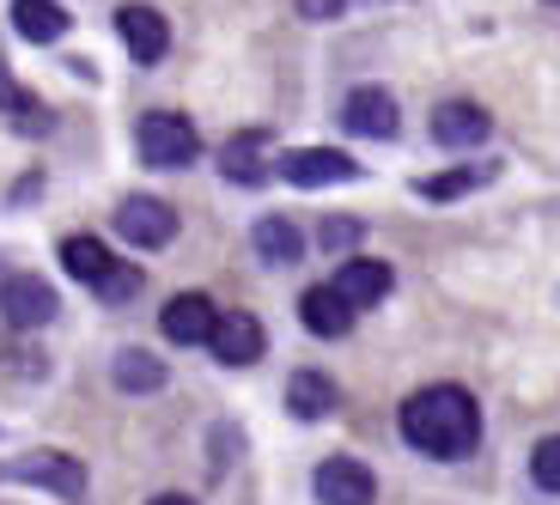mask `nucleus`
Listing matches in <instances>:
<instances>
[{
  "mask_svg": "<svg viewBox=\"0 0 560 505\" xmlns=\"http://www.w3.org/2000/svg\"><path fill=\"white\" fill-rule=\"evenodd\" d=\"M402 438L427 457H463L476 450L481 438V408L469 390L457 384H433V390H415L402 402Z\"/></svg>",
  "mask_w": 560,
  "mask_h": 505,
  "instance_id": "obj_1",
  "label": "nucleus"
},
{
  "mask_svg": "<svg viewBox=\"0 0 560 505\" xmlns=\"http://www.w3.org/2000/svg\"><path fill=\"white\" fill-rule=\"evenodd\" d=\"M135 141H140V158H147V165H165V171H183V165H196V158H201L196 122H189V116H177V110L140 116Z\"/></svg>",
  "mask_w": 560,
  "mask_h": 505,
  "instance_id": "obj_2",
  "label": "nucleus"
},
{
  "mask_svg": "<svg viewBox=\"0 0 560 505\" xmlns=\"http://www.w3.org/2000/svg\"><path fill=\"white\" fill-rule=\"evenodd\" d=\"M0 481H25V488H49L61 500H80L85 493V469L73 450H31L19 463H0Z\"/></svg>",
  "mask_w": 560,
  "mask_h": 505,
  "instance_id": "obj_3",
  "label": "nucleus"
},
{
  "mask_svg": "<svg viewBox=\"0 0 560 505\" xmlns=\"http://www.w3.org/2000/svg\"><path fill=\"white\" fill-rule=\"evenodd\" d=\"M116 232H122V244H135V250H159V244H171V232H177V213L159 196H128L122 208H116Z\"/></svg>",
  "mask_w": 560,
  "mask_h": 505,
  "instance_id": "obj_4",
  "label": "nucleus"
},
{
  "mask_svg": "<svg viewBox=\"0 0 560 505\" xmlns=\"http://www.w3.org/2000/svg\"><path fill=\"white\" fill-rule=\"evenodd\" d=\"M280 177L299 183V189H323V183H348V177H360V165H353L348 153H336V146H299V153L280 158Z\"/></svg>",
  "mask_w": 560,
  "mask_h": 505,
  "instance_id": "obj_5",
  "label": "nucleus"
},
{
  "mask_svg": "<svg viewBox=\"0 0 560 505\" xmlns=\"http://www.w3.org/2000/svg\"><path fill=\"white\" fill-rule=\"evenodd\" d=\"M0 310H7L13 329H43L49 317H56V293H49V281H37V274H7Z\"/></svg>",
  "mask_w": 560,
  "mask_h": 505,
  "instance_id": "obj_6",
  "label": "nucleus"
},
{
  "mask_svg": "<svg viewBox=\"0 0 560 505\" xmlns=\"http://www.w3.org/2000/svg\"><path fill=\"white\" fill-rule=\"evenodd\" d=\"M116 37H122V49L140 61V68H153V61L171 49V25H165V13H153V7H122V13H116Z\"/></svg>",
  "mask_w": 560,
  "mask_h": 505,
  "instance_id": "obj_7",
  "label": "nucleus"
},
{
  "mask_svg": "<svg viewBox=\"0 0 560 505\" xmlns=\"http://www.w3.org/2000/svg\"><path fill=\"white\" fill-rule=\"evenodd\" d=\"M341 122H348L353 134L390 141L396 128H402V116H396V98L384 92V85H360V92H348V110H341Z\"/></svg>",
  "mask_w": 560,
  "mask_h": 505,
  "instance_id": "obj_8",
  "label": "nucleus"
},
{
  "mask_svg": "<svg viewBox=\"0 0 560 505\" xmlns=\"http://www.w3.org/2000/svg\"><path fill=\"white\" fill-rule=\"evenodd\" d=\"M372 493H378V481H372L365 463H353V457H329V463L317 469V500L323 505H372Z\"/></svg>",
  "mask_w": 560,
  "mask_h": 505,
  "instance_id": "obj_9",
  "label": "nucleus"
},
{
  "mask_svg": "<svg viewBox=\"0 0 560 505\" xmlns=\"http://www.w3.org/2000/svg\"><path fill=\"white\" fill-rule=\"evenodd\" d=\"M208 348L220 353L225 365H250L262 353V324H256L250 310H220L208 329Z\"/></svg>",
  "mask_w": 560,
  "mask_h": 505,
  "instance_id": "obj_10",
  "label": "nucleus"
},
{
  "mask_svg": "<svg viewBox=\"0 0 560 505\" xmlns=\"http://www.w3.org/2000/svg\"><path fill=\"white\" fill-rule=\"evenodd\" d=\"M488 128H493V116L469 98H451L433 110V141L439 146H476V141H488Z\"/></svg>",
  "mask_w": 560,
  "mask_h": 505,
  "instance_id": "obj_11",
  "label": "nucleus"
},
{
  "mask_svg": "<svg viewBox=\"0 0 560 505\" xmlns=\"http://www.w3.org/2000/svg\"><path fill=\"white\" fill-rule=\"evenodd\" d=\"M390 286H396V274L384 262H372V256H353V262H341V274H336V293L348 298L353 310H360V305H384Z\"/></svg>",
  "mask_w": 560,
  "mask_h": 505,
  "instance_id": "obj_12",
  "label": "nucleus"
},
{
  "mask_svg": "<svg viewBox=\"0 0 560 505\" xmlns=\"http://www.w3.org/2000/svg\"><path fill=\"white\" fill-rule=\"evenodd\" d=\"M213 317H220V305H213L208 293H183L165 305V317H159V329H165L171 341H208Z\"/></svg>",
  "mask_w": 560,
  "mask_h": 505,
  "instance_id": "obj_13",
  "label": "nucleus"
},
{
  "mask_svg": "<svg viewBox=\"0 0 560 505\" xmlns=\"http://www.w3.org/2000/svg\"><path fill=\"white\" fill-rule=\"evenodd\" d=\"M299 317H305L311 336H329V341L353 329V305L336 293V286H311V293L299 298Z\"/></svg>",
  "mask_w": 560,
  "mask_h": 505,
  "instance_id": "obj_14",
  "label": "nucleus"
},
{
  "mask_svg": "<svg viewBox=\"0 0 560 505\" xmlns=\"http://www.w3.org/2000/svg\"><path fill=\"white\" fill-rule=\"evenodd\" d=\"M287 408H293L299 421L336 414V378H323V372H293V384H287Z\"/></svg>",
  "mask_w": 560,
  "mask_h": 505,
  "instance_id": "obj_15",
  "label": "nucleus"
},
{
  "mask_svg": "<svg viewBox=\"0 0 560 505\" xmlns=\"http://www.w3.org/2000/svg\"><path fill=\"white\" fill-rule=\"evenodd\" d=\"M268 134H238V141H225L220 146V171L232 183H262L268 177Z\"/></svg>",
  "mask_w": 560,
  "mask_h": 505,
  "instance_id": "obj_16",
  "label": "nucleus"
},
{
  "mask_svg": "<svg viewBox=\"0 0 560 505\" xmlns=\"http://www.w3.org/2000/svg\"><path fill=\"white\" fill-rule=\"evenodd\" d=\"M13 31L25 43H56L68 31V13H61L56 0H13Z\"/></svg>",
  "mask_w": 560,
  "mask_h": 505,
  "instance_id": "obj_17",
  "label": "nucleus"
},
{
  "mask_svg": "<svg viewBox=\"0 0 560 505\" xmlns=\"http://www.w3.org/2000/svg\"><path fill=\"white\" fill-rule=\"evenodd\" d=\"M110 262H116V256L104 250V238H92V232H80V238L61 244V268H68L73 281H85V286H98Z\"/></svg>",
  "mask_w": 560,
  "mask_h": 505,
  "instance_id": "obj_18",
  "label": "nucleus"
},
{
  "mask_svg": "<svg viewBox=\"0 0 560 505\" xmlns=\"http://www.w3.org/2000/svg\"><path fill=\"white\" fill-rule=\"evenodd\" d=\"M256 250L268 256V262H299V256H305V238H299V225L293 220H262L256 225Z\"/></svg>",
  "mask_w": 560,
  "mask_h": 505,
  "instance_id": "obj_19",
  "label": "nucleus"
},
{
  "mask_svg": "<svg viewBox=\"0 0 560 505\" xmlns=\"http://www.w3.org/2000/svg\"><path fill=\"white\" fill-rule=\"evenodd\" d=\"M116 384H122V390H135V396H147V390H159V384H165V365H159L153 353L128 348L122 360H116Z\"/></svg>",
  "mask_w": 560,
  "mask_h": 505,
  "instance_id": "obj_20",
  "label": "nucleus"
},
{
  "mask_svg": "<svg viewBox=\"0 0 560 505\" xmlns=\"http://www.w3.org/2000/svg\"><path fill=\"white\" fill-rule=\"evenodd\" d=\"M0 110L13 116V122H31V128H49V116H31V110H37V98H31L25 85H19L13 73H7V61H0Z\"/></svg>",
  "mask_w": 560,
  "mask_h": 505,
  "instance_id": "obj_21",
  "label": "nucleus"
},
{
  "mask_svg": "<svg viewBox=\"0 0 560 505\" xmlns=\"http://www.w3.org/2000/svg\"><path fill=\"white\" fill-rule=\"evenodd\" d=\"M493 165H476V171H445V177H427L420 183V196H433V201H451L463 196V189H476V183H488Z\"/></svg>",
  "mask_w": 560,
  "mask_h": 505,
  "instance_id": "obj_22",
  "label": "nucleus"
},
{
  "mask_svg": "<svg viewBox=\"0 0 560 505\" xmlns=\"http://www.w3.org/2000/svg\"><path fill=\"white\" fill-rule=\"evenodd\" d=\"M530 475L542 493H560V438H542V445L530 450Z\"/></svg>",
  "mask_w": 560,
  "mask_h": 505,
  "instance_id": "obj_23",
  "label": "nucleus"
},
{
  "mask_svg": "<svg viewBox=\"0 0 560 505\" xmlns=\"http://www.w3.org/2000/svg\"><path fill=\"white\" fill-rule=\"evenodd\" d=\"M98 293L110 298V305H116V298H128V293H140V268L110 262V268H104V281H98Z\"/></svg>",
  "mask_w": 560,
  "mask_h": 505,
  "instance_id": "obj_24",
  "label": "nucleus"
},
{
  "mask_svg": "<svg viewBox=\"0 0 560 505\" xmlns=\"http://www.w3.org/2000/svg\"><path fill=\"white\" fill-rule=\"evenodd\" d=\"M317 244H323V250H348V244H360V225H353V220H329L317 232Z\"/></svg>",
  "mask_w": 560,
  "mask_h": 505,
  "instance_id": "obj_25",
  "label": "nucleus"
},
{
  "mask_svg": "<svg viewBox=\"0 0 560 505\" xmlns=\"http://www.w3.org/2000/svg\"><path fill=\"white\" fill-rule=\"evenodd\" d=\"M341 7H348V0H299V13H305L311 25H323V19H341Z\"/></svg>",
  "mask_w": 560,
  "mask_h": 505,
  "instance_id": "obj_26",
  "label": "nucleus"
},
{
  "mask_svg": "<svg viewBox=\"0 0 560 505\" xmlns=\"http://www.w3.org/2000/svg\"><path fill=\"white\" fill-rule=\"evenodd\" d=\"M147 505H196V500H183V493H159V500H147Z\"/></svg>",
  "mask_w": 560,
  "mask_h": 505,
  "instance_id": "obj_27",
  "label": "nucleus"
},
{
  "mask_svg": "<svg viewBox=\"0 0 560 505\" xmlns=\"http://www.w3.org/2000/svg\"><path fill=\"white\" fill-rule=\"evenodd\" d=\"M0 286H7V274H0Z\"/></svg>",
  "mask_w": 560,
  "mask_h": 505,
  "instance_id": "obj_28",
  "label": "nucleus"
},
{
  "mask_svg": "<svg viewBox=\"0 0 560 505\" xmlns=\"http://www.w3.org/2000/svg\"><path fill=\"white\" fill-rule=\"evenodd\" d=\"M555 7H560V0H555Z\"/></svg>",
  "mask_w": 560,
  "mask_h": 505,
  "instance_id": "obj_29",
  "label": "nucleus"
}]
</instances>
